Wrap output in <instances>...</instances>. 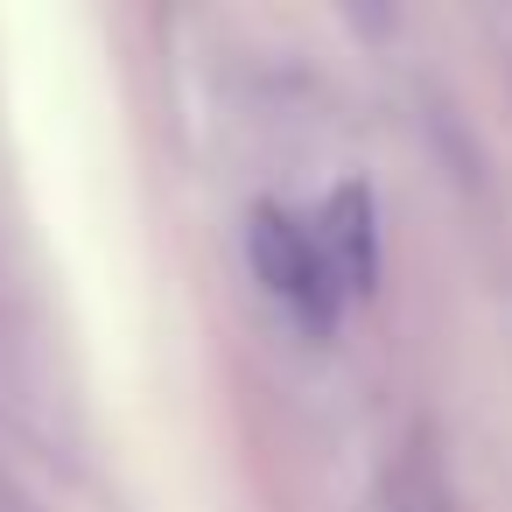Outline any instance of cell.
Masks as SVG:
<instances>
[{
    "label": "cell",
    "instance_id": "cell-1",
    "mask_svg": "<svg viewBox=\"0 0 512 512\" xmlns=\"http://www.w3.org/2000/svg\"><path fill=\"white\" fill-rule=\"evenodd\" d=\"M253 267H260V281L302 316V323H330L337 316V267H330V253H323V239L309 232V225H295V218H260L253 225Z\"/></svg>",
    "mask_w": 512,
    "mask_h": 512
},
{
    "label": "cell",
    "instance_id": "cell-2",
    "mask_svg": "<svg viewBox=\"0 0 512 512\" xmlns=\"http://www.w3.org/2000/svg\"><path fill=\"white\" fill-rule=\"evenodd\" d=\"M316 239H323V253H330L337 281H344L351 295H365V288H372V260H379V253H372V211H365V190L330 197V211H323Z\"/></svg>",
    "mask_w": 512,
    "mask_h": 512
}]
</instances>
